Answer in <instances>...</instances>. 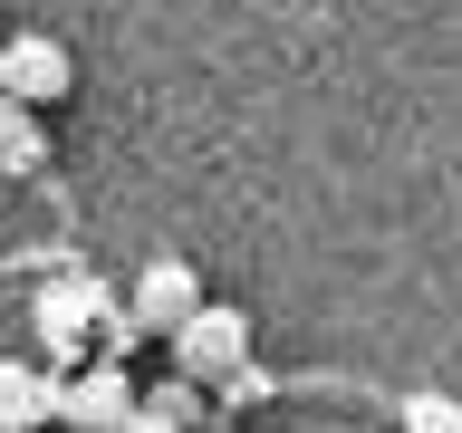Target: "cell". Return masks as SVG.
<instances>
[{"label": "cell", "mask_w": 462, "mask_h": 433, "mask_svg": "<svg viewBox=\"0 0 462 433\" xmlns=\"http://www.w3.org/2000/svg\"><path fill=\"white\" fill-rule=\"evenodd\" d=\"M116 433H183V424H173V414H164V404H154V395H135V414H125V424H116Z\"/></svg>", "instance_id": "30bf717a"}, {"label": "cell", "mask_w": 462, "mask_h": 433, "mask_svg": "<svg viewBox=\"0 0 462 433\" xmlns=\"http://www.w3.org/2000/svg\"><path fill=\"white\" fill-rule=\"evenodd\" d=\"M395 424H404V433H462V395L424 385V395H404V404H395Z\"/></svg>", "instance_id": "ba28073f"}, {"label": "cell", "mask_w": 462, "mask_h": 433, "mask_svg": "<svg viewBox=\"0 0 462 433\" xmlns=\"http://www.w3.org/2000/svg\"><path fill=\"white\" fill-rule=\"evenodd\" d=\"M125 309H135V327H144V337H173V327L202 309L193 260H183V251H154V260L135 270V289H125Z\"/></svg>", "instance_id": "3957f363"}, {"label": "cell", "mask_w": 462, "mask_h": 433, "mask_svg": "<svg viewBox=\"0 0 462 433\" xmlns=\"http://www.w3.org/2000/svg\"><path fill=\"white\" fill-rule=\"evenodd\" d=\"M125 414H135V385H125V366H106V356L58 385V424L68 433H116Z\"/></svg>", "instance_id": "5b68a950"}, {"label": "cell", "mask_w": 462, "mask_h": 433, "mask_svg": "<svg viewBox=\"0 0 462 433\" xmlns=\"http://www.w3.org/2000/svg\"><path fill=\"white\" fill-rule=\"evenodd\" d=\"M173 366H183V385H222L231 366H251V318L202 299V309L173 327Z\"/></svg>", "instance_id": "7a4b0ae2"}, {"label": "cell", "mask_w": 462, "mask_h": 433, "mask_svg": "<svg viewBox=\"0 0 462 433\" xmlns=\"http://www.w3.org/2000/svg\"><path fill=\"white\" fill-rule=\"evenodd\" d=\"M58 385H68V375H39V366H10V356H0V433L58 424Z\"/></svg>", "instance_id": "8992f818"}, {"label": "cell", "mask_w": 462, "mask_h": 433, "mask_svg": "<svg viewBox=\"0 0 462 433\" xmlns=\"http://www.w3.org/2000/svg\"><path fill=\"white\" fill-rule=\"evenodd\" d=\"M39 164H49V135H39V115L0 97V173H39Z\"/></svg>", "instance_id": "52a82bcc"}, {"label": "cell", "mask_w": 462, "mask_h": 433, "mask_svg": "<svg viewBox=\"0 0 462 433\" xmlns=\"http://www.w3.org/2000/svg\"><path fill=\"white\" fill-rule=\"evenodd\" d=\"M97 337H106V366H116V356H125V346H135L144 327H135V309H125V299H116V309L97 318Z\"/></svg>", "instance_id": "9c48e42d"}, {"label": "cell", "mask_w": 462, "mask_h": 433, "mask_svg": "<svg viewBox=\"0 0 462 433\" xmlns=\"http://www.w3.org/2000/svg\"><path fill=\"white\" fill-rule=\"evenodd\" d=\"M68 87H78V68H68L58 39H39V29H29V39H0V97H10V106L39 115V106H58Z\"/></svg>", "instance_id": "277c9868"}, {"label": "cell", "mask_w": 462, "mask_h": 433, "mask_svg": "<svg viewBox=\"0 0 462 433\" xmlns=\"http://www.w3.org/2000/svg\"><path fill=\"white\" fill-rule=\"evenodd\" d=\"M106 309H116V289L97 280V270H78V260H68V270H49V280L29 289V327H39V346H49L58 366L87 346V327H97Z\"/></svg>", "instance_id": "6da1fadb"}]
</instances>
